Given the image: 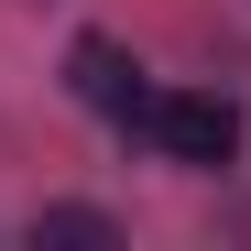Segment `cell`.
<instances>
[{"mask_svg":"<svg viewBox=\"0 0 251 251\" xmlns=\"http://www.w3.org/2000/svg\"><path fill=\"white\" fill-rule=\"evenodd\" d=\"M66 76H76V99L88 109H109V120H131V99H142V66L109 44V33H88V44L66 55Z\"/></svg>","mask_w":251,"mask_h":251,"instance_id":"2","label":"cell"},{"mask_svg":"<svg viewBox=\"0 0 251 251\" xmlns=\"http://www.w3.org/2000/svg\"><path fill=\"white\" fill-rule=\"evenodd\" d=\"M44 240H88V251H99V240H120V229L99 219V207H44Z\"/></svg>","mask_w":251,"mask_h":251,"instance_id":"3","label":"cell"},{"mask_svg":"<svg viewBox=\"0 0 251 251\" xmlns=\"http://www.w3.org/2000/svg\"><path fill=\"white\" fill-rule=\"evenodd\" d=\"M120 131H142L153 153H175V164H229L240 153V109L207 99V88H142Z\"/></svg>","mask_w":251,"mask_h":251,"instance_id":"1","label":"cell"}]
</instances>
